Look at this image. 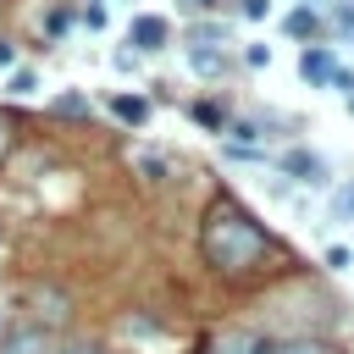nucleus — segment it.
Listing matches in <instances>:
<instances>
[{
    "label": "nucleus",
    "mask_w": 354,
    "mask_h": 354,
    "mask_svg": "<svg viewBox=\"0 0 354 354\" xmlns=\"http://www.w3.org/2000/svg\"><path fill=\"white\" fill-rule=\"evenodd\" d=\"M199 249H205V260H210L221 277H249V271L271 254V238L254 227L249 210H238L232 199H216V205L205 210Z\"/></svg>",
    "instance_id": "f257e3e1"
},
{
    "label": "nucleus",
    "mask_w": 354,
    "mask_h": 354,
    "mask_svg": "<svg viewBox=\"0 0 354 354\" xmlns=\"http://www.w3.org/2000/svg\"><path fill=\"white\" fill-rule=\"evenodd\" d=\"M299 72H304V83H343V88H354V83L337 72V61H332L321 44H310V50L299 55Z\"/></svg>",
    "instance_id": "f03ea898"
},
{
    "label": "nucleus",
    "mask_w": 354,
    "mask_h": 354,
    "mask_svg": "<svg viewBox=\"0 0 354 354\" xmlns=\"http://www.w3.org/2000/svg\"><path fill=\"white\" fill-rule=\"evenodd\" d=\"M0 354H50V332L44 326H17L0 337Z\"/></svg>",
    "instance_id": "7ed1b4c3"
},
{
    "label": "nucleus",
    "mask_w": 354,
    "mask_h": 354,
    "mask_svg": "<svg viewBox=\"0 0 354 354\" xmlns=\"http://www.w3.org/2000/svg\"><path fill=\"white\" fill-rule=\"evenodd\" d=\"M210 354H277V348H271L260 332H221Z\"/></svg>",
    "instance_id": "20e7f679"
},
{
    "label": "nucleus",
    "mask_w": 354,
    "mask_h": 354,
    "mask_svg": "<svg viewBox=\"0 0 354 354\" xmlns=\"http://www.w3.org/2000/svg\"><path fill=\"white\" fill-rule=\"evenodd\" d=\"M127 39H133L138 50H160V44H166V22H160V17H133Z\"/></svg>",
    "instance_id": "39448f33"
},
{
    "label": "nucleus",
    "mask_w": 354,
    "mask_h": 354,
    "mask_svg": "<svg viewBox=\"0 0 354 354\" xmlns=\"http://www.w3.org/2000/svg\"><path fill=\"white\" fill-rule=\"evenodd\" d=\"M282 166H288L299 183H321V160H315L310 149H288V155H282Z\"/></svg>",
    "instance_id": "423d86ee"
},
{
    "label": "nucleus",
    "mask_w": 354,
    "mask_h": 354,
    "mask_svg": "<svg viewBox=\"0 0 354 354\" xmlns=\"http://www.w3.org/2000/svg\"><path fill=\"white\" fill-rule=\"evenodd\" d=\"M188 66H194L199 77H216V72H221V50H210V44H188Z\"/></svg>",
    "instance_id": "0eeeda50"
},
{
    "label": "nucleus",
    "mask_w": 354,
    "mask_h": 354,
    "mask_svg": "<svg viewBox=\"0 0 354 354\" xmlns=\"http://www.w3.org/2000/svg\"><path fill=\"white\" fill-rule=\"evenodd\" d=\"M288 33H299V39H315V33H321V17H315V11H293V17H288Z\"/></svg>",
    "instance_id": "6e6552de"
},
{
    "label": "nucleus",
    "mask_w": 354,
    "mask_h": 354,
    "mask_svg": "<svg viewBox=\"0 0 354 354\" xmlns=\"http://www.w3.org/2000/svg\"><path fill=\"white\" fill-rule=\"evenodd\" d=\"M116 116H122V122H133V127H138V122H144V116H149V105H144V100H138V94H122V100H116Z\"/></svg>",
    "instance_id": "1a4fd4ad"
},
{
    "label": "nucleus",
    "mask_w": 354,
    "mask_h": 354,
    "mask_svg": "<svg viewBox=\"0 0 354 354\" xmlns=\"http://www.w3.org/2000/svg\"><path fill=\"white\" fill-rule=\"evenodd\" d=\"M332 216H337V221H354V183H343V188L332 194Z\"/></svg>",
    "instance_id": "9d476101"
},
{
    "label": "nucleus",
    "mask_w": 354,
    "mask_h": 354,
    "mask_svg": "<svg viewBox=\"0 0 354 354\" xmlns=\"http://www.w3.org/2000/svg\"><path fill=\"white\" fill-rule=\"evenodd\" d=\"M55 111H61V116H83V111H88V100H83V94H61V100H55Z\"/></svg>",
    "instance_id": "9b49d317"
},
{
    "label": "nucleus",
    "mask_w": 354,
    "mask_h": 354,
    "mask_svg": "<svg viewBox=\"0 0 354 354\" xmlns=\"http://www.w3.org/2000/svg\"><path fill=\"white\" fill-rule=\"evenodd\" d=\"M277 354H332L326 343H310V337H299V343H288V348H277Z\"/></svg>",
    "instance_id": "f8f14e48"
},
{
    "label": "nucleus",
    "mask_w": 354,
    "mask_h": 354,
    "mask_svg": "<svg viewBox=\"0 0 354 354\" xmlns=\"http://www.w3.org/2000/svg\"><path fill=\"white\" fill-rule=\"evenodd\" d=\"M138 166L149 171V183H160V177H166V160H155V155H138Z\"/></svg>",
    "instance_id": "ddd939ff"
},
{
    "label": "nucleus",
    "mask_w": 354,
    "mask_h": 354,
    "mask_svg": "<svg viewBox=\"0 0 354 354\" xmlns=\"http://www.w3.org/2000/svg\"><path fill=\"white\" fill-rule=\"evenodd\" d=\"M243 17H266V0H243Z\"/></svg>",
    "instance_id": "4468645a"
},
{
    "label": "nucleus",
    "mask_w": 354,
    "mask_h": 354,
    "mask_svg": "<svg viewBox=\"0 0 354 354\" xmlns=\"http://www.w3.org/2000/svg\"><path fill=\"white\" fill-rule=\"evenodd\" d=\"M11 61H17V50H11V44H0V66H11Z\"/></svg>",
    "instance_id": "2eb2a0df"
},
{
    "label": "nucleus",
    "mask_w": 354,
    "mask_h": 354,
    "mask_svg": "<svg viewBox=\"0 0 354 354\" xmlns=\"http://www.w3.org/2000/svg\"><path fill=\"white\" fill-rule=\"evenodd\" d=\"M188 6H199V11H205V6H210V0H188Z\"/></svg>",
    "instance_id": "dca6fc26"
},
{
    "label": "nucleus",
    "mask_w": 354,
    "mask_h": 354,
    "mask_svg": "<svg viewBox=\"0 0 354 354\" xmlns=\"http://www.w3.org/2000/svg\"><path fill=\"white\" fill-rule=\"evenodd\" d=\"M72 354H100V348H72Z\"/></svg>",
    "instance_id": "f3484780"
},
{
    "label": "nucleus",
    "mask_w": 354,
    "mask_h": 354,
    "mask_svg": "<svg viewBox=\"0 0 354 354\" xmlns=\"http://www.w3.org/2000/svg\"><path fill=\"white\" fill-rule=\"evenodd\" d=\"M348 111H354V88H348Z\"/></svg>",
    "instance_id": "a211bd4d"
}]
</instances>
